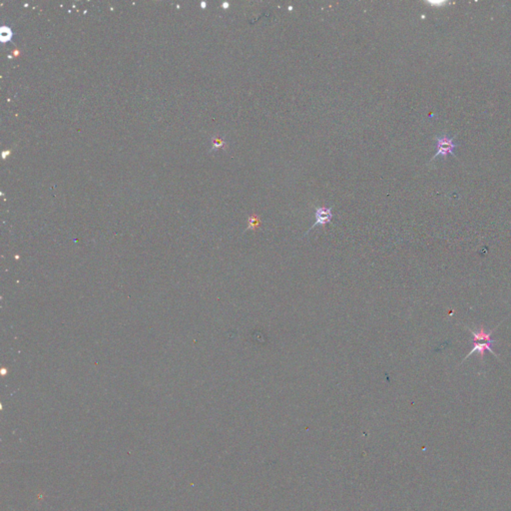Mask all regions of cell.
Returning a JSON list of instances; mask_svg holds the SVG:
<instances>
[{
  "label": "cell",
  "instance_id": "1",
  "mask_svg": "<svg viewBox=\"0 0 511 511\" xmlns=\"http://www.w3.org/2000/svg\"><path fill=\"white\" fill-rule=\"evenodd\" d=\"M435 140H436V153L432 157V160H434L437 157H442L444 159L448 155L455 156L454 150L457 147V145L454 142V138H451L447 135H443V136L436 137Z\"/></svg>",
  "mask_w": 511,
  "mask_h": 511
},
{
  "label": "cell",
  "instance_id": "2",
  "mask_svg": "<svg viewBox=\"0 0 511 511\" xmlns=\"http://www.w3.org/2000/svg\"><path fill=\"white\" fill-rule=\"evenodd\" d=\"M494 343H495V341H485V342H474L473 347H472V348H471V350L468 352V354H467V355L462 359L461 363H463V361H465V360H466V359H467V358H468L472 353H474V352H478L479 357H480V360H481V362H483V356H484V352H485L486 350L490 351V352H491V353H492V354H493L497 359H499L498 354H497V353L492 349V347H491V346H492V344H494Z\"/></svg>",
  "mask_w": 511,
  "mask_h": 511
},
{
  "label": "cell",
  "instance_id": "3",
  "mask_svg": "<svg viewBox=\"0 0 511 511\" xmlns=\"http://www.w3.org/2000/svg\"><path fill=\"white\" fill-rule=\"evenodd\" d=\"M332 218H333V213L330 208H327V207L318 208L316 210V222L311 227L309 232L317 226H325V225L329 224L332 221Z\"/></svg>",
  "mask_w": 511,
  "mask_h": 511
},
{
  "label": "cell",
  "instance_id": "4",
  "mask_svg": "<svg viewBox=\"0 0 511 511\" xmlns=\"http://www.w3.org/2000/svg\"><path fill=\"white\" fill-rule=\"evenodd\" d=\"M503 321H504V320H503ZM503 321H501V322H500V323H499V324H498V325H497L493 330H491V331H489V332H486V331L484 330V327H483V326H481V327H480V329H479V330H477V331H473V330H471V329H469V328H466V329H467V330L470 332V334L472 335V337H473V341H474L475 342H478V341H493V340H491V335L493 334V332H495V331H496V329L500 326V324H502V323H503Z\"/></svg>",
  "mask_w": 511,
  "mask_h": 511
},
{
  "label": "cell",
  "instance_id": "5",
  "mask_svg": "<svg viewBox=\"0 0 511 511\" xmlns=\"http://www.w3.org/2000/svg\"><path fill=\"white\" fill-rule=\"evenodd\" d=\"M259 224H260L259 219H258L257 217L253 216V217H251V218H250V226H249V229H251V228L255 229V227H257Z\"/></svg>",
  "mask_w": 511,
  "mask_h": 511
}]
</instances>
